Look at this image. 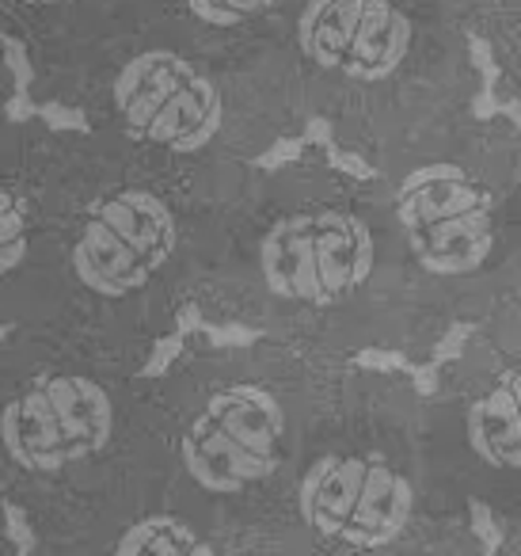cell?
Segmentation results:
<instances>
[{"instance_id": "cell-1", "label": "cell", "mask_w": 521, "mask_h": 556, "mask_svg": "<svg viewBox=\"0 0 521 556\" xmlns=\"http://www.w3.org/2000/svg\"><path fill=\"white\" fill-rule=\"evenodd\" d=\"M187 309L320 355H422L442 328L419 298L381 176L320 153L247 168L217 199Z\"/></svg>"}, {"instance_id": "cell-2", "label": "cell", "mask_w": 521, "mask_h": 556, "mask_svg": "<svg viewBox=\"0 0 521 556\" xmlns=\"http://www.w3.org/2000/svg\"><path fill=\"white\" fill-rule=\"evenodd\" d=\"M232 184L92 130H54L16 328L153 358L187 309L206 225Z\"/></svg>"}, {"instance_id": "cell-3", "label": "cell", "mask_w": 521, "mask_h": 556, "mask_svg": "<svg viewBox=\"0 0 521 556\" xmlns=\"http://www.w3.org/2000/svg\"><path fill=\"white\" fill-rule=\"evenodd\" d=\"M145 355L9 328L0 336V500L39 556H92L161 495Z\"/></svg>"}, {"instance_id": "cell-4", "label": "cell", "mask_w": 521, "mask_h": 556, "mask_svg": "<svg viewBox=\"0 0 521 556\" xmlns=\"http://www.w3.org/2000/svg\"><path fill=\"white\" fill-rule=\"evenodd\" d=\"M263 58L293 118L369 168L472 115L480 80L445 0H282Z\"/></svg>"}, {"instance_id": "cell-5", "label": "cell", "mask_w": 521, "mask_h": 556, "mask_svg": "<svg viewBox=\"0 0 521 556\" xmlns=\"http://www.w3.org/2000/svg\"><path fill=\"white\" fill-rule=\"evenodd\" d=\"M35 96L85 118L80 130L214 184H237L301 130L263 54L209 58L134 24L35 77Z\"/></svg>"}, {"instance_id": "cell-6", "label": "cell", "mask_w": 521, "mask_h": 556, "mask_svg": "<svg viewBox=\"0 0 521 556\" xmlns=\"http://www.w3.org/2000/svg\"><path fill=\"white\" fill-rule=\"evenodd\" d=\"M351 358L293 343L191 348L153 378L161 431V495L252 503L275 492L305 454L308 431Z\"/></svg>"}, {"instance_id": "cell-7", "label": "cell", "mask_w": 521, "mask_h": 556, "mask_svg": "<svg viewBox=\"0 0 521 556\" xmlns=\"http://www.w3.org/2000/svg\"><path fill=\"white\" fill-rule=\"evenodd\" d=\"M437 328L483 325L513 248L521 126L465 115L373 168Z\"/></svg>"}, {"instance_id": "cell-8", "label": "cell", "mask_w": 521, "mask_h": 556, "mask_svg": "<svg viewBox=\"0 0 521 556\" xmlns=\"http://www.w3.org/2000/svg\"><path fill=\"white\" fill-rule=\"evenodd\" d=\"M366 378L369 370L354 358L339 370L313 424L316 450L301 457L290 484L301 530L346 553L392 548L419 510L415 472L392 454L381 431L358 434Z\"/></svg>"}, {"instance_id": "cell-9", "label": "cell", "mask_w": 521, "mask_h": 556, "mask_svg": "<svg viewBox=\"0 0 521 556\" xmlns=\"http://www.w3.org/2000/svg\"><path fill=\"white\" fill-rule=\"evenodd\" d=\"M427 401L457 408L460 439L475 462L521 472V336L472 332Z\"/></svg>"}, {"instance_id": "cell-10", "label": "cell", "mask_w": 521, "mask_h": 556, "mask_svg": "<svg viewBox=\"0 0 521 556\" xmlns=\"http://www.w3.org/2000/svg\"><path fill=\"white\" fill-rule=\"evenodd\" d=\"M50 130L42 118H9L0 111V332L20 325L27 278L42 214V172H47Z\"/></svg>"}, {"instance_id": "cell-11", "label": "cell", "mask_w": 521, "mask_h": 556, "mask_svg": "<svg viewBox=\"0 0 521 556\" xmlns=\"http://www.w3.org/2000/svg\"><path fill=\"white\" fill-rule=\"evenodd\" d=\"M278 9L282 0H130L118 27H149L209 58H259Z\"/></svg>"}, {"instance_id": "cell-12", "label": "cell", "mask_w": 521, "mask_h": 556, "mask_svg": "<svg viewBox=\"0 0 521 556\" xmlns=\"http://www.w3.org/2000/svg\"><path fill=\"white\" fill-rule=\"evenodd\" d=\"M130 0H0V39L20 47L31 80L111 35Z\"/></svg>"}, {"instance_id": "cell-13", "label": "cell", "mask_w": 521, "mask_h": 556, "mask_svg": "<svg viewBox=\"0 0 521 556\" xmlns=\"http://www.w3.org/2000/svg\"><path fill=\"white\" fill-rule=\"evenodd\" d=\"M92 556H225L206 526L164 503H149L130 515Z\"/></svg>"}, {"instance_id": "cell-14", "label": "cell", "mask_w": 521, "mask_h": 556, "mask_svg": "<svg viewBox=\"0 0 521 556\" xmlns=\"http://www.w3.org/2000/svg\"><path fill=\"white\" fill-rule=\"evenodd\" d=\"M468 39L487 50L498 88L521 100V0H445Z\"/></svg>"}, {"instance_id": "cell-15", "label": "cell", "mask_w": 521, "mask_h": 556, "mask_svg": "<svg viewBox=\"0 0 521 556\" xmlns=\"http://www.w3.org/2000/svg\"><path fill=\"white\" fill-rule=\"evenodd\" d=\"M472 332H495V336H521V199H518V225H513V248L503 267V282L495 290L483 325Z\"/></svg>"}, {"instance_id": "cell-16", "label": "cell", "mask_w": 521, "mask_h": 556, "mask_svg": "<svg viewBox=\"0 0 521 556\" xmlns=\"http://www.w3.org/2000/svg\"><path fill=\"white\" fill-rule=\"evenodd\" d=\"M472 533L480 538L483 556H495L498 548H503V530H498L495 518H491L487 503H472Z\"/></svg>"}, {"instance_id": "cell-17", "label": "cell", "mask_w": 521, "mask_h": 556, "mask_svg": "<svg viewBox=\"0 0 521 556\" xmlns=\"http://www.w3.org/2000/svg\"><path fill=\"white\" fill-rule=\"evenodd\" d=\"M9 92H12V70H9V42L0 39V111H9Z\"/></svg>"}, {"instance_id": "cell-18", "label": "cell", "mask_w": 521, "mask_h": 556, "mask_svg": "<svg viewBox=\"0 0 521 556\" xmlns=\"http://www.w3.org/2000/svg\"><path fill=\"white\" fill-rule=\"evenodd\" d=\"M4 500H0V556H12V538H9V518H4Z\"/></svg>"}]
</instances>
